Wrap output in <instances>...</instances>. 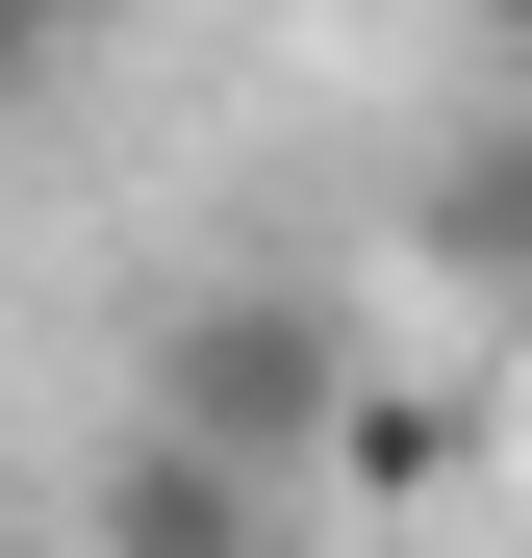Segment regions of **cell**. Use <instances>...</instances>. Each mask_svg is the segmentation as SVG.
<instances>
[{
    "mask_svg": "<svg viewBox=\"0 0 532 558\" xmlns=\"http://www.w3.org/2000/svg\"><path fill=\"white\" fill-rule=\"evenodd\" d=\"M355 305L330 279H203V305L152 330V432H203V457H253V483H330V432H355Z\"/></svg>",
    "mask_w": 532,
    "mask_h": 558,
    "instance_id": "obj_1",
    "label": "cell"
},
{
    "mask_svg": "<svg viewBox=\"0 0 532 558\" xmlns=\"http://www.w3.org/2000/svg\"><path fill=\"white\" fill-rule=\"evenodd\" d=\"M280 508L305 483H253V457H203V432H102V508H76V558H280Z\"/></svg>",
    "mask_w": 532,
    "mask_h": 558,
    "instance_id": "obj_2",
    "label": "cell"
},
{
    "mask_svg": "<svg viewBox=\"0 0 532 558\" xmlns=\"http://www.w3.org/2000/svg\"><path fill=\"white\" fill-rule=\"evenodd\" d=\"M51 51H76V0H0V102H26V76H51Z\"/></svg>",
    "mask_w": 532,
    "mask_h": 558,
    "instance_id": "obj_3",
    "label": "cell"
},
{
    "mask_svg": "<svg viewBox=\"0 0 532 558\" xmlns=\"http://www.w3.org/2000/svg\"><path fill=\"white\" fill-rule=\"evenodd\" d=\"M457 26H532V0H457Z\"/></svg>",
    "mask_w": 532,
    "mask_h": 558,
    "instance_id": "obj_4",
    "label": "cell"
}]
</instances>
